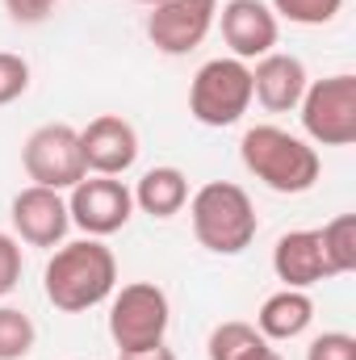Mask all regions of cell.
<instances>
[{
    "label": "cell",
    "instance_id": "cell-10",
    "mask_svg": "<svg viewBox=\"0 0 356 360\" xmlns=\"http://www.w3.org/2000/svg\"><path fill=\"white\" fill-rule=\"evenodd\" d=\"M8 218H13V231L21 243L30 248H59L72 231V218H68V197L59 188H42V184H30L13 197L8 205Z\"/></svg>",
    "mask_w": 356,
    "mask_h": 360
},
{
    "label": "cell",
    "instance_id": "cell-5",
    "mask_svg": "<svg viewBox=\"0 0 356 360\" xmlns=\"http://www.w3.org/2000/svg\"><path fill=\"white\" fill-rule=\"evenodd\" d=\"M248 109H252V68L243 59H210L197 68L189 84L193 122L222 130V126H235Z\"/></svg>",
    "mask_w": 356,
    "mask_h": 360
},
{
    "label": "cell",
    "instance_id": "cell-4",
    "mask_svg": "<svg viewBox=\"0 0 356 360\" xmlns=\"http://www.w3.org/2000/svg\"><path fill=\"white\" fill-rule=\"evenodd\" d=\"M172 323V302L155 281H130L113 289L109 302V340L117 352H147L160 348Z\"/></svg>",
    "mask_w": 356,
    "mask_h": 360
},
{
    "label": "cell",
    "instance_id": "cell-18",
    "mask_svg": "<svg viewBox=\"0 0 356 360\" xmlns=\"http://www.w3.org/2000/svg\"><path fill=\"white\" fill-rule=\"evenodd\" d=\"M319 243H323V260H327V272H331V276L356 272V218L352 214L331 218V222L319 231Z\"/></svg>",
    "mask_w": 356,
    "mask_h": 360
},
{
    "label": "cell",
    "instance_id": "cell-26",
    "mask_svg": "<svg viewBox=\"0 0 356 360\" xmlns=\"http://www.w3.org/2000/svg\"><path fill=\"white\" fill-rule=\"evenodd\" d=\"M248 360H281V352H276V348H260V352H256V356H248Z\"/></svg>",
    "mask_w": 356,
    "mask_h": 360
},
{
    "label": "cell",
    "instance_id": "cell-21",
    "mask_svg": "<svg viewBox=\"0 0 356 360\" xmlns=\"http://www.w3.org/2000/svg\"><path fill=\"white\" fill-rule=\"evenodd\" d=\"M30 89V63L13 51H0V105H13Z\"/></svg>",
    "mask_w": 356,
    "mask_h": 360
},
{
    "label": "cell",
    "instance_id": "cell-17",
    "mask_svg": "<svg viewBox=\"0 0 356 360\" xmlns=\"http://www.w3.org/2000/svg\"><path fill=\"white\" fill-rule=\"evenodd\" d=\"M268 340L256 331V323H239V319H231V323H218V327L210 331V340H205V356L210 360H248V356H256Z\"/></svg>",
    "mask_w": 356,
    "mask_h": 360
},
{
    "label": "cell",
    "instance_id": "cell-3",
    "mask_svg": "<svg viewBox=\"0 0 356 360\" xmlns=\"http://www.w3.org/2000/svg\"><path fill=\"white\" fill-rule=\"evenodd\" d=\"M189 222H193V235L205 252L214 256H239L252 248L256 231H260V218H256V205L248 197V188L231 184V180H210L201 184L193 197H189Z\"/></svg>",
    "mask_w": 356,
    "mask_h": 360
},
{
    "label": "cell",
    "instance_id": "cell-7",
    "mask_svg": "<svg viewBox=\"0 0 356 360\" xmlns=\"http://www.w3.org/2000/svg\"><path fill=\"white\" fill-rule=\"evenodd\" d=\"M21 168L25 176L42 188H76L80 180L89 176L84 168V151H80V130L68 122H46L38 126L25 147H21Z\"/></svg>",
    "mask_w": 356,
    "mask_h": 360
},
{
    "label": "cell",
    "instance_id": "cell-19",
    "mask_svg": "<svg viewBox=\"0 0 356 360\" xmlns=\"http://www.w3.org/2000/svg\"><path fill=\"white\" fill-rule=\"evenodd\" d=\"M34 340H38L34 319L17 306H0V360H25Z\"/></svg>",
    "mask_w": 356,
    "mask_h": 360
},
{
    "label": "cell",
    "instance_id": "cell-25",
    "mask_svg": "<svg viewBox=\"0 0 356 360\" xmlns=\"http://www.w3.org/2000/svg\"><path fill=\"white\" fill-rule=\"evenodd\" d=\"M117 360H177V352L172 348H147V352H117Z\"/></svg>",
    "mask_w": 356,
    "mask_h": 360
},
{
    "label": "cell",
    "instance_id": "cell-23",
    "mask_svg": "<svg viewBox=\"0 0 356 360\" xmlns=\"http://www.w3.org/2000/svg\"><path fill=\"white\" fill-rule=\"evenodd\" d=\"M21 285V239L0 231V297H8Z\"/></svg>",
    "mask_w": 356,
    "mask_h": 360
},
{
    "label": "cell",
    "instance_id": "cell-12",
    "mask_svg": "<svg viewBox=\"0 0 356 360\" xmlns=\"http://www.w3.org/2000/svg\"><path fill=\"white\" fill-rule=\"evenodd\" d=\"M222 25V42L231 46V59H265L268 51L276 46V13L268 8L265 0H227L218 13Z\"/></svg>",
    "mask_w": 356,
    "mask_h": 360
},
{
    "label": "cell",
    "instance_id": "cell-8",
    "mask_svg": "<svg viewBox=\"0 0 356 360\" xmlns=\"http://www.w3.org/2000/svg\"><path fill=\"white\" fill-rule=\"evenodd\" d=\"M134 214V193L117 176H84L68 197V218L89 239L117 235Z\"/></svg>",
    "mask_w": 356,
    "mask_h": 360
},
{
    "label": "cell",
    "instance_id": "cell-14",
    "mask_svg": "<svg viewBox=\"0 0 356 360\" xmlns=\"http://www.w3.org/2000/svg\"><path fill=\"white\" fill-rule=\"evenodd\" d=\"M272 272L276 281H285V289H310L319 281H327V260H323V243L319 231H285L272 248Z\"/></svg>",
    "mask_w": 356,
    "mask_h": 360
},
{
    "label": "cell",
    "instance_id": "cell-2",
    "mask_svg": "<svg viewBox=\"0 0 356 360\" xmlns=\"http://www.w3.org/2000/svg\"><path fill=\"white\" fill-rule=\"evenodd\" d=\"M239 160L265 188L281 193V197L310 193L319 184V172H323L319 151L281 126H252L239 139Z\"/></svg>",
    "mask_w": 356,
    "mask_h": 360
},
{
    "label": "cell",
    "instance_id": "cell-22",
    "mask_svg": "<svg viewBox=\"0 0 356 360\" xmlns=\"http://www.w3.org/2000/svg\"><path fill=\"white\" fill-rule=\"evenodd\" d=\"M306 360H356V340L348 331H323L310 340Z\"/></svg>",
    "mask_w": 356,
    "mask_h": 360
},
{
    "label": "cell",
    "instance_id": "cell-11",
    "mask_svg": "<svg viewBox=\"0 0 356 360\" xmlns=\"http://www.w3.org/2000/svg\"><path fill=\"white\" fill-rule=\"evenodd\" d=\"M80 151L92 176H126L139 160V130L122 113H96L80 130Z\"/></svg>",
    "mask_w": 356,
    "mask_h": 360
},
{
    "label": "cell",
    "instance_id": "cell-6",
    "mask_svg": "<svg viewBox=\"0 0 356 360\" xmlns=\"http://www.w3.org/2000/svg\"><path fill=\"white\" fill-rule=\"evenodd\" d=\"M298 113H302V130L310 143H319V147L356 143V76L340 72V76L306 84Z\"/></svg>",
    "mask_w": 356,
    "mask_h": 360
},
{
    "label": "cell",
    "instance_id": "cell-13",
    "mask_svg": "<svg viewBox=\"0 0 356 360\" xmlns=\"http://www.w3.org/2000/svg\"><path fill=\"white\" fill-rule=\"evenodd\" d=\"M306 84H310V76H306V63L298 55L268 51L265 59H256V68H252V101H260L268 113L298 109Z\"/></svg>",
    "mask_w": 356,
    "mask_h": 360
},
{
    "label": "cell",
    "instance_id": "cell-20",
    "mask_svg": "<svg viewBox=\"0 0 356 360\" xmlns=\"http://www.w3.org/2000/svg\"><path fill=\"white\" fill-rule=\"evenodd\" d=\"M268 8L276 17H285L289 25H327L340 17L344 0H272Z\"/></svg>",
    "mask_w": 356,
    "mask_h": 360
},
{
    "label": "cell",
    "instance_id": "cell-24",
    "mask_svg": "<svg viewBox=\"0 0 356 360\" xmlns=\"http://www.w3.org/2000/svg\"><path fill=\"white\" fill-rule=\"evenodd\" d=\"M55 4L59 0H4V8H8V17L17 25H42L55 13Z\"/></svg>",
    "mask_w": 356,
    "mask_h": 360
},
{
    "label": "cell",
    "instance_id": "cell-1",
    "mask_svg": "<svg viewBox=\"0 0 356 360\" xmlns=\"http://www.w3.org/2000/svg\"><path fill=\"white\" fill-rule=\"evenodd\" d=\"M113 289H117V260L101 239L89 235L76 243H59L42 269V293L63 314H84L105 297H113Z\"/></svg>",
    "mask_w": 356,
    "mask_h": 360
},
{
    "label": "cell",
    "instance_id": "cell-9",
    "mask_svg": "<svg viewBox=\"0 0 356 360\" xmlns=\"http://www.w3.org/2000/svg\"><path fill=\"white\" fill-rule=\"evenodd\" d=\"M218 17V0H160L147 13V38L164 55H189L205 42Z\"/></svg>",
    "mask_w": 356,
    "mask_h": 360
},
{
    "label": "cell",
    "instance_id": "cell-27",
    "mask_svg": "<svg viewBox=\"0 0 356 360\" xmlns=\"http://www.w3.org/2000/svg\"><path fill=\"white\" fill-rule=\"evenodd\" d=\"M139 4H147V8H155V4H160V0H139Z\"/></svg>",
    "mask_w": 356,
    "mask_h": 360
},
{
    "label": "cell",
    "instance_id": "cell-15",
    "mask_svg": "<svg viewBox=\"0 0 356 360\" xmlns=\"http://www.w3.org/2000/svg\"><path fill=\"white\" fill-rule=\"evenodd\" d=\"M314 323V302L306 297V289H281V293H272L265 297V306H260V314H256V331L265 335L268 344L276 340H298L306 327Z\"/></svg>",
    "mask_w": 356,
    "mask_h": 360
},
{
    "label": "cell",
    "instance_id": "cell-16",
    "mask_svg": "<svg viewBox=\"0 0 356 360\" xmlns=\"http://www.w3.org/2000/svg\"><path fill=\"white\" fill-rule=\"evenodd\" d=\"M130 193H134V205L143 214H151V218H177L180 210L189 205V176L180 168H172V164H164V168L143 172V180Z\"/></svg>",
    "mask_w": 356,
    "mask_h": 360
}]
</instances>
